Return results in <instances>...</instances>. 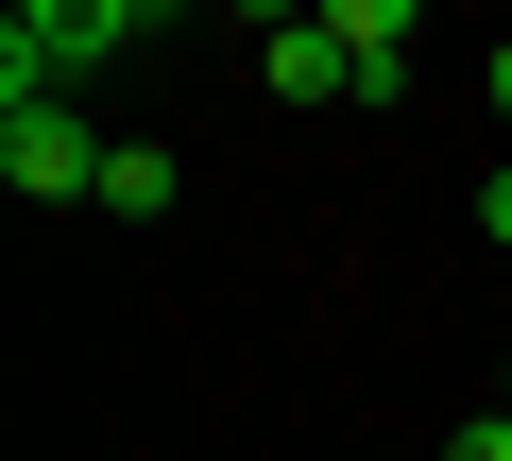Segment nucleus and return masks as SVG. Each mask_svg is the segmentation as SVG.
<instances>
[{"label": "nucleus", "instance_id": "f257e3e1", "mask_svg": "<svg viewBox=\"0 0 512 461\" xmlns=\"http://www.w3.org/2000/svg\"><path fill=\"white\" fill-rule=\"evenodd\" d=\"M120 52H137V0H18V18H0V103H69Z\"/></svg>", "mask_w": 512, "mask_h": 461}, {"label": "nucleus", "instance_id": "f03ea898", "mask_svg": "<svg viewBox=\"0 0 512 461\" xmlns=\"http://www.w3.org/2000/svg\"><path fill=\"white\" fill-rule=\"evenodd\" d=\"M103 154H120V137H86V103H0V188L103 205Z\"/></svg>", "mask_w": 512, "mask_h": 461}, {"label": "nucleus", "instance_id": "7ed1b4c3", "mask_svg": "<svg viewBox=\"0 0 512 461\" xmlns=\"http://www.w3.org/2000/svg\"><path fill=\"white\" fill-rule=\"evenodd\" d=\"M256 86H274V103H359V69H342L325 18H274V35H256Z\"/></svg>", "mask_w": 512, "mask_h": 461}, {"label": "nucleus", "instance_id": "20e7f679", "mask_svg": "<svg viewBox=\"0 0 512 461\" xmlns=\"http://www.w3.org/2000/svg\"><path fill=\"white\" fill-rule=\"evenodd\" d=\"M325 35H342V69H359V103H376V86H410V35H427V18H410V0H325Z\"/></svg>", "mask_w": 512, "mask_h": 461}, {"label": "nucleus", "instance_id": "39448f33", "mask_svg": "<svg viewBox=\"0 0 512 461\" xmlns=\"http://www.w3.org/2000/svg\"><path fill=\"white\" fill-rule=\"evenodd\" d=\"M103 205H120V222H171V154L120 137V154H103Z\"/></svg>", "mask_w": 512, "mask_h": 461}, {"label": "nucleus", "instance_id": "423d86ee", "mask_svg": "<svg viewBox=\"0 0 512 461\" xmlns=\"http://www.w3.org/2000/svg\"><path fill=\"white\" fill-rule=\"evenodd\" d=\"M444 461H512V410H478V427H461V444H444Z\"/></svg>", "mask_w": 512, "mask_h": 461}, {"label": "nucleus", "instance_id": "0eeeda50", "mask_svg": "<svg viewBox=\"0 0 512 461\" xmlns=\"http://www.w3.org/2000/svg\"><path fill=\"white\" fill-rule=\"evenodd\" d=\"M478 240H495V257H512V171H495V188H478Z\"/></svg>", "mask_w": 512, "mask_h": 461}, {"label": "nucleus", "instance_id": "6e6552de", "mask_svg": "<svg viewBox=\"0 0 512 461\" xmlns=\"http://www.w3.org/2000/svg\"><path fill=\"white\" fill-rule=\"evenodd\" d=\"M495 120H512V35H495Z\"/></svg>", "mask_w": 512, "mask_h": 461}, {"label": "nucleus", "instance_id": "1a4fd4ad", "mask_svg": "<svg viewBox=\"0 0 512 461\" xmlns=\"http://www.w3.org/2000/svg\"><path fill=\"white\" fill-rule=\"evenodd\" d=\"M495 410H512V376H495Z\"/></svg>", "mask_w": 512, "mask_h": 461}]
</instances>
